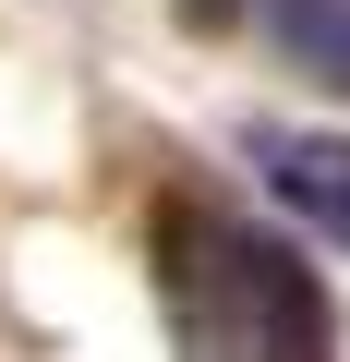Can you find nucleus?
I'll return each instance as SVG.
<instances>
[{
  "mask_svg": "<svg viewBox=\"0 0 350 362\" xmlns=\"http://www.w3.org/2000/svg\"><path fill=\"white\" fill-rule=\"evenodd\" d=\"M254 169L290 218H314L326 242H350V133H314V121H266L254 133Z\"/></svg>",
  "mask_w": 350,
  "mask_h": 362,
  "instance_id": "obj_2",
  "label": "nucleus"
},
{
  "mask_svg": "<svg viewBox=\"0 0 350 362\" xmlns=\"http://www.w3.org/2000/svg\"><path fill=\"white\" fill-rule=\"evenodd\" d=\"M157 314H169V362H338V314L314 266L206 194L157 206Z\"/></svg>",
  "mask_w": 350,
  "mask_h": 362,
  "instance_id": "obj_1",
  "label": "nucleus"
},
{
  "mask_svg": "<svg viewBox=\"0 0 350 362\" xmlns=\"http://www.w3.org/2000/svg\"><path fill=\"white\" fill-rule=\"evenodd\" d=\"M242 13L266 25V49L314 85H350V0H242Z\"/></svg>",
  "mask_w": 350,
  "mask_h": 362,
  "instance_id": "obj_3",
  "label": "nucleus"
}]
</instances>
